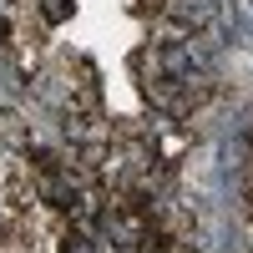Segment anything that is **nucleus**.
I'll use <instances>...</instances> for the list:
<instances>
[{
  "mask_svg": "<svg viewBox=\"0 0 253 253\" xmlns=\"http://www.w3.org/2000/svg\"><path fill=\"white\" fill-rule=\"evenodd\" d=\"M36 208H41L36 203V172H31L26 152L0 157V223H20V218H31Z\"/></svg>",
  "mask_w": 253,
  "mask_h": 253,
  "instance_id": "obj_2",
  "label": "nucleus"
},
{
  "mask_svg": "<svg viewBox=\"0 0 253 253\" xmlns=\"http://www.w3.org/2000/svg\"><path fill=\"white\" fill-rule=\"evenodd\" d=\"M243 208H248V218H253V167H248V177H243Z\"/></svg>",
  "mask_w": 253,
  "mask_h": 253,
  "instance_id": "obj_6",
  "label": "nucleus"
},
{
  "mask_svg": "<svg viewBox=\"0 0 253 253\" xmlns=\"http://www.w3.org/2000/svg\"><path fill=\"white\" fill-rule=\"evenodd\" d=\"M0 46L10 56V71L20 81H36L46 71V26H41V15H15L0 26Z\"/></svg>",
  "mask_w": 253,
  "mask_h": 253,
  "instance_id": "obj_1",
  "label": "nucleus"
},
{
  "mask_svg": "<svg viewBox=\"0 0 253 253\" xmlns=\"http://www.w3.org/2000/svg\"><path fill=\"white\" fill-rule=\"evenodd\" d=\"M147 152L157 157V167L162 172H172V167L193 152V132H187L182 122H172V117H152V126H147Z\"/></svg>",
  "mask_w": 253,
  "mask_h": 253,
  "instance_id": "obj_3",
  "label": "nucleus"
},
{
  "mask_svg": "<svg viewBox=\"0 0 253 253\" xmlns=\"http://www.w3.org/2000/svg\"><path fill=\"white\" fill-rule=\"evenodd\" d=\"M71 0H36V15H41V26H61V20H71Z\"/></svg>",
  "mask_w": 253,
  "mask_h": 253,
  "instance_id": "obj_5",
  "label": "nucleus"
},
{
  "mask_svg": "<svg viewBox=\"0 0 253 253\" xmlns=\"http://www.w3.org/2000/svg\"><path fill=\"white\" fill-rule=\"evenodd\" d=\"M31 147V132H26V117L10 112V107H0V157H10V152H26Z\"/></svg>",
  "mask_w": 253,
  "mask_h": 253,
  "instance_id": "obj_4",
  "label": "nucleus"
}]
</instances>
